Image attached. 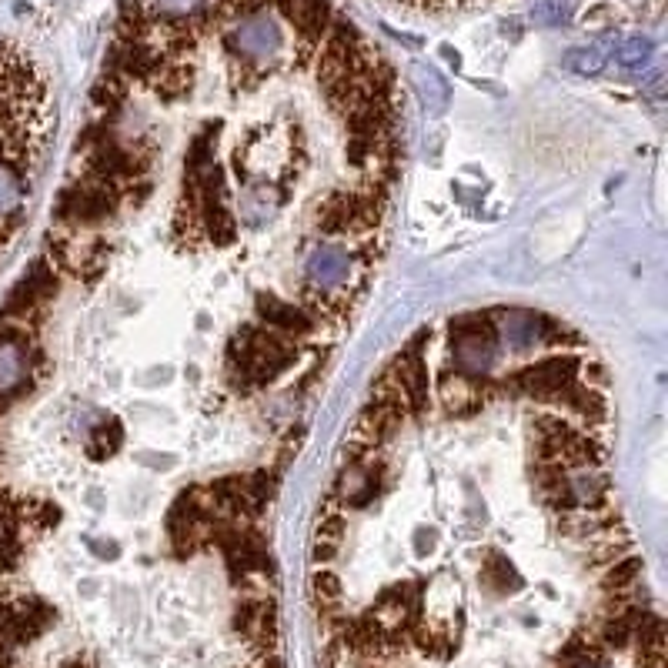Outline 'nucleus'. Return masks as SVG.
Returning <instances> with one entry per match:
<instances>
[{
    "label": "nucleus",
    "instance_id": "f257e3e1",
    "mask_svg": "<svg viewBox=\"0 0 668 668\" xmlns=\"http://www.w3.org/2000/svg\"><path fill=\"white\" fill-rule=\"evenodd\" d=\"M592 345L535 308L428 324L371 381L318 508L321 668H665Z\"/></svg>",
    "mask_w": 668,
    "mask_h": 668
},
{
    "label": "nucleus",
    "instance_id": "20e7f679",
    "mask_svg": "<svg viewBox=\"0 0 668 668\" xmlns=\"http://www.w3.org/2000/svg\"><path fill=\"white\" fill-rule=\"evenodd\" d=\"M648 57H652V44L642 41V37H632V41L622 44V51H618V64L625 67H642Z\"/></svg>",
    "mask_w": 668,
    "mask_h": 668
},
{
    "label": "nucleus",
    "instance_id": "f03ea898",
    "mask_svg": "<svg viewBox=\"0 0 668 668\" xmlns=\"http://www.w3.org/2000/svg\"><path fill=\"white\" fill-rule=\"evenodd\" d=\"M51 124V87L41 64L14 41H0V258L31 211Z\"/></svg>",
    "mask_w": 668,
    "mask_h": 668
},
{
    "label": "nucleus",
    "instance_id": "39448f33",
    "mask_svg": "<svg viewBox=\"0 0 668 668\" xmlns=\"http://www.w3.org/2000/svg\"><path fill=\"white\" fill-rule=\"evenodd\" d=\"M391 4L411 7V11H455V7H471L478 0H391Z\"/></svg>",
    "mask_w": 668,
    "mask_h": 668
},
{
    "label": "nucleus",
    "instance_id": "7ed1b4c3",
    "mask_svg": "<svg viewBox=\"0 0 668 668\" xmlns=\"http://www.w3.org/2000/svg\"><path fill=\"white\" fill-rule=\"evenodd\" d=\"M605 57H608V54L602 51V47H582V51L568 54V67H572V71H578V74H595V71H602Z\"/></svg>",
    "mask_w": 668,
    "mask_h": 668
}]
</instances>
